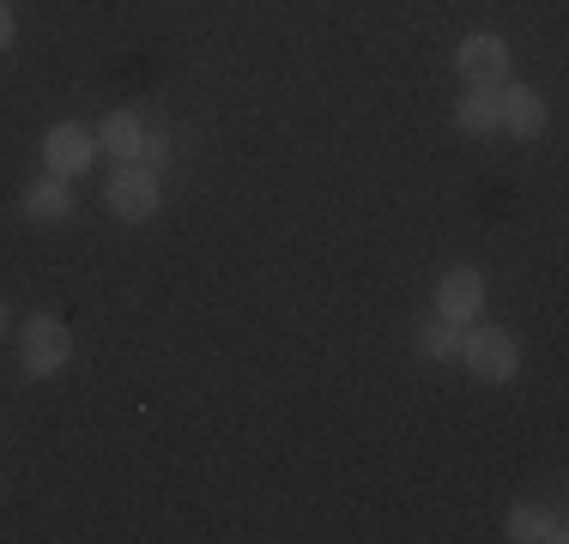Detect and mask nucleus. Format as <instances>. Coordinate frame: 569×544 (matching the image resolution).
I'll return each instance as SVG.
<instances>
[{
	"instance_id": "nucleus-1",
	"label": "nucleus",
	"mask_w": 569,
	"mask_h": 544,
	"mask_svg": "<svg viewBox=\"0 0 569 544\" xmlns=\"http://www.w3.org/2000/svg\"><path fill=\"white\" fill-rule=\"evenodd\" d=\"M460 363H467L472 381L503 387V381H515V370H521V345H515V333L485 321V326H467V333H460Z\"/></svg>"
},
{
	"instance_id": "nucleus-2",
	"label": "nucleus",
	"mask_w": 569,
	"mask_h": 544,
	"mask_svg": "<svg viewBox=\"0 0 569 544\" xmlns=\"http://www.w3.org/2000/svg\"><path fill=\"white\" fill-rule=\"evenodd\" d=\"M67 357H73V333H67L61 315H31V321L19 326V363H24V375L49 381V375L67 370Z\"/></svg>"
},
{
	"instance_id": "nucleus-3",
	"label": "nucleus",
	"mask_w": 569,
	"mask_h": 544,
	"mask_svg": "<svg viewBox=\"0 0 569 544\" xmlns=\"http://www.w3.org/2000/svg\"><path fill=\"white\" fill-rule=\"evenodd\" d=\"M103 206H110L121 224H146V218H158V206H164V194H158V175L146 170L140 158L121 163L110 182H103Z\"/></svg>"
},
{
	"instance_id": "nucleus-4",
	"label": "nucleus",
	"mask_w": 569,
	"mask_h": 544,
	"mask_svg": "<svg viewBox=\"0 0 569 544\" xmlns=\"http://www.w3.org/2000/svg\"><path fill=\"white\" fill-rule=\"evenodd\" d=\"M485 296H491V284H485L479 266H449L437 279V315L449 326H472L485 321Z\"/></svg>"
},
{
	"instance_id": "nucleus-5",
	"label": "nucleus",
	"mask_w": 569,
	"mask_h": 544,
	"mask_svg": "<svg viewBox=\"0 0 569 544\" xmlns=\"http://www.w3.org/2000/svg\"><path fill=\"white\" fill-rule=\"evenodd\" d=\"M43 163H49V175H61V182L86 175L91 163H98V133H91L86 121H56V128L43 133Z\"/></svg>"
},
{
	"instance_id": "nucleus-6",
	"label": "nucleus",
	"mask_w": 569,
	"mask_h": 544,
	"mask_svg": "<svg viewBox=\"0 0 569 544\" xmlns=\"http://www.w3.org/2000/svg\"><path fill=\"white\" fill-rule=\"evenodd\" d=\"M455 67L467 85H503L509 79V43L497 31H472L467 43L455 49Z\"/></svg>"
},
{
	"instance_id": "nucleus-7",
	"label": "nucleus",
	"mask_w": 569,
	"mask_h": 544,
	"mask_svg": "<svg viewBox=\"0 0 569 544\" xmlns=\"http://www.w3.org/2000/svg\"><path fill=\"white\" fill-rule=\"evenodd\" d=\"M497 128H509L515 140H533L546 128V98L533 85H503L497 91Z\"/></svg>"
},
{
	"instance_id": "nucleus-8",
	"label": "nucleus",
	"mask_w": 569,
	"mask_h": 544,
	"mask_svg": "<svg viewBox=\"0 0 569 544\" xmlns=\"http://www.w3.org/2000/svg\"><path fill=\"white\" fill-rule=\"evenodd\" d=\"M146 121L133 115V109H110V115L98 121V152H110V158H121V163H133V158H146Z\"/></svg>"
},
{
	"instance_id": "nucleus-9",
	"label": "nucleus",
	"mask_w": 569,
	"mask_h": 544,
	"mask_svg": "<svg viewBox=\"0 0 569 544\" xmlns=\"http://www.w3.org/2000/svg\"><path fill=\"white\" fill-rule=\"evenodd\" d=\"M503 533H509L515 544H563V538H569L558 514H551V508H533V502H515L509 521H503Z\"/></svg>"
},
{
	"instance_id": "nucleus-10",
	"label": "nucleus",
	"mask_w": 569,
	"mask_h": 544,
	"mask_svg": "<svg viewBox=\"0 0 569 544\" xmlns=\"http://www.w3.org/2000/svg\"><path fill=\"white\" fill-rule=\"evenodd\" d=\"M19 212L31 218V224H61V218L73 212V194H67L61 175H43V182H31L19 194Z\"/></svg>"
},
{
	"instance_id": "nucleus-11",
	"label": "nucleus",
	"mask_w": 569,
	"mask_h": 544,
	"mask_svg": "<svg viewBox=\"0 0 569 544\" xmlns=\"http://www.w3.org/2000/svg\"><path fill=\"white\" fill-rule=\"evenodd\" d=\"M455 128L460 133H497V85H467L460 91Z\"/></svg>"
},
{
	"instance_id": "nucleus-12",
	"label": "nucleus",
	"mask_w": 569,
	"mask_h": 544,
	"mask_svg": "<svg viewBox=\"0 0 569 544\" xmlns=\"http://www.w3.org/2000/svg\"><path fill=\"white\" fill-rule=\"evenodd\" d=\"M418 351H425V357H437V363H449V357H460V333L437 315V321L418 326Z\"/></svg>"
},
{
	"instance_id": "nucleus-13",
	"label": "nucleus",
	"mask_w": 569,
	"mask_h": 544,
	"mask_svg": "<svg viewBox=\"0 0 569 544\" xmlns=\"http://www.w3.org/2000/svg\"><path fill=\"white\" fill-rule=\"evenodd\" d=\"M12 43H19V19H12V7L0 0V54H7Z\"/></svg>"
},
{
	"instance_id": "nucleus-14",
	"label": "nucleus",
	"mask_w": 569,
	"mask_h": 544,
	"mask_svg": "<svg viewBox=\"0 0 569 544\" xmlns=\"http://www.w3.org/2000/svg\"><path fill=\"white\" fill-rule=\"evenodd\" d=\"M0 339H7V303H0Z\"/></svg>"
}]
</instances>
